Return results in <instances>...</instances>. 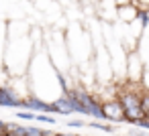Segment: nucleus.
I'll use <instances>...</instances> for the list:
<instances>
[{
  "mask_svg": "<svg viewBox=\"0 0 149 136\" xmlns=\"http://www.w3.org/2000/svg\"><path fill=\"white\" fill-rule=\"evenodd\" d=\"M114 4H116V8H118V6H127V4H133V0H114Z\"/></svg>",
  "mask_w": 149,
  "mask_h": 136,
  "instance_id": "obj_19",
  "label": "nucleus"
},
{
  "mask_svg": "<svg viewBox=\"0 0 149 136\" xmlns=\"http://www.w3.org/2000/svg\"><path fill=\"white\" fill-rule=\"evenodd\" d=\"M129 134H131V136H149V132H147V130H141V128H133Z\"/></svg>",
  "mask_w": 149,
  "mask_h": 136,
  "instance_id": "obj_18",
  "label": "nucleus"
},
{
  "mask_svg": "<svg viewBox=\"0 0 149 136\" xmlns=\"http://www.w3.org/2000/svg\"><path fill=\"white\" fill-rule=\"evenodd\" d=\"M133 4H135L137 8H143V10H147V8H149V0H133Z\"/></svg>",
  "mask_w": 149,
  "mask_h": 136,
  "instance_id": "obj_17",
  "label": "nucleus"
},
{
  "mask_svg": "<svg viewBox=\"0 0 149 136\" xmlns=\"http://www.w3.org/2000/svg\"><path fill=\"white\" fill-rule=\"evenodd\" d=\"M27 81H29V91L45 102H55L63 93L59 85V71L51 63L45 47L35 51L31 65L27 69Z\"/></svg>",
  "mask_w": 149,
  "mask_h": 136,
  "instance_id": "obj_2",
  "label": "nucleus"
},
{
  "mask_svg": "<svg viewBox=\"0 0 149 136\" xmlns=\"http://www.w3.org/2000/svg\"><path fill=\"white\" fill-rule=\"evenodd\" d=\"M76 136H82V134H76Z\"/></svg>",
  "mask_w": 149,
  "mask_h": 136,
  "instance_id": "obj_21",
  "label": "nucleus"
},
{
  "mask_svg": "<svg viewBox=\"0 0 149 136\" xmlns=\"http://www.w3.org/2000/svg\"><path fill=\"white\" fill-rule=\"evenodd\" d=\"M43 47L51 59V63L55 65V69L63 75L70 73V69L74 67L72 59H70V53H68V47H65V37L61 31H51V37H45L43 39Z\"/></svg>",
  "mask_w": 149,
  "mask_h": 136,
  "instance_id": "obj_4",
  "label": "nucleus"
},
{
  "mask_svg": "<svg viewBox=\"0 0 149 136\" xmlns=\"http://www.w3.org/2000/svg\"><path fill=\"white\" fill-rule=\"evenodd\" d=\"M116 19H118L120 23H125V25L133 23V21L137 19V6H135V4L118 6V8H116Z\"/></svg>",
  "mask_w": 149,
  "mask_h": 136,
  "instance_id": "obj_9",
  "label": "nucleus"
},
{
  "mask_svg": "<svg viewBox=\"0 0 149 136\" xmlns=\"http://www.w3.org/2000/svg\"><path fill=\"white\" fill-rule=\"evenodd\" d=\"M65 126H68V128H86V122L80 120V118H72V120L65 122Z\"/></svg>",
  "mask_w": 149,
  "mask_h": 136,
  "instance_id": "obj_15",
  "label": "nucleus"
},
{
  "mask_svg": "<svg viewBox=\"0 0 149 136\" xmlns=\"http://www.w3.org/2000/svg\"><path fill=\"white\" fill-rule=\"evenodd\" d=\"M141 87L149 91V67H145V71H143V77H141Z\"/></svg>",
  "mask_w": 149,
  "mask_h": 136,
  "instance_id": "obj_16",
  "label": "nucleus"
},
{
  "mask_svg": "<svg viewBox=\"0 0 149 136\" xmlns=\"http://www.w3.org/2000/svg\"><path fill=\"white\" fill-rule=\"evenodd\" d=\"M143 71H145V65H143L139 53H137V51H129V53H127V67H125V77H127V81L141 85Z\"/></svg>",
  "mask_w": 149,
  "mask_h": 136,
  "instance_id": "obj_6",
  "label": "nucleus"
},
{
  "mask_svg": "<svg viewBox=\"0 0 149 136\" xmlns=\"http://www.w3.org/2000/svg\"><path fill=\"white\" fill-rule=\"evenodd\" d=\"M63 37H65V47H68V53H70L74 67H80V65H86L92 61L94 41H92V35L82 25L72 23L70 29L63 33Z\"/></svg>",
  "mask_w": 149,
  "mask_h": 136,
  "instance_id": "obj_3",
  "label": "nucleus"
},
{
  "mask_svg": "<svg viewBox=\"0 0 149 136\" xmlns=\"http://www.w3.org/2000/svg\"><path fill=\"white\" fill-rule=\"evenodd\" d=\"M35 120L37 122H45V124H57V118L53 116V114H35Z\"/></svg>",
  "mask_w": 149,
  "mask_h": 136,
  "instance_id": "obj_13",
  "label": "nucleus"
},
{
  "mask_svg": "<svg viewBox=\"0 0 149 136\" xmlns=\"http://www.w3.org/2000/svg\"><path fill=\"white\" fill-rule=\"evenodd\" d=\"M102 112H104V120H108V122H114V124L125 122V110H123V106L116 98L104 100L102 102Z\"/></svg>",
  "mask_w": 149,
  "mask_h": 136,
  "instance_id": "obj_7",
  "label": "nucleus"
},
{
  "mask_svg": "<svg viewBox=\"0 0 149 136\" xmlns=\"http://www.w3.org/2000/svg\"><path fill=\"white\" fill-rule=\"evenodd\" d=\"M4 47H6V23H0V67L4 59Z\"/></svg>",
  "mask_w": 149,
  "mask_h": 136,
  "instance_id": "obj_11",
  "label": "nucleus"
},
{
  "mask_svg": "<svg viewBox=\"0 0 149 136\" xmlns=\"http://www.w3.org/2000/svg\"><path fill=\"white\" fill-rule=\"evenodd\" d=\"M33 55H35V45H33V37H31V27L25 23H8L4 59H2L4 71L10 77L27 75Z\"/></svg>",
  "mask_w": 149,
  "mask_h": 136,
  "instance_id": "obj_1",
  "label": "nucleus"
},
{
  "mask_svg": "<svg viewBox=\"0 0 149 136\" xmlns=\"http://www.w3.org/2000/svg\"><path fill=\"white\" fill-rule=\"evenodd\" d=\"M17 118L25 120V122H31V120H35V114L29 112V110H17Z\"/></svg>",
  "mask_w": 149,
  "mask_h": 136,
  "instance_id": "obj_14",
  "label": "nucleus"
},
{
  "mask_svg": "<svg viewBox=\"0 0 149 136\" xmlns=\"http://www.w3.org/2000/svg\"><path fill=\"white\" fill-rule=\"evenodd\" d=\"M74 91V95L80 100V104L84 106L86 110V116L92 118V120H104V112H102V102L98 100V95H94L90 89H86L84 85H76V87H70Z\"/></svg>",
  "mask_w": 149,
  "mask_h": 136,
  "instance_id": "obj_5",
  "label": "nucleus"
},
{
  "mask_svg": "<svg viewBox=\"0 0 149 136\" xmlns=\"http://www.w3.org/2000/svg\"><path fill=\"white\" fill-rule=\"evenodd\" d=\"M141 110H143V116L149 118V91L147 89H141Z\"/></svg>",
  "mask_w": 149,
  "mask_h": 136,
  "instance_id": "obj_12",
  "label": "nucleus"
},
{
  "mask_svg": "<svg viewBox=\"0 0 149 136\" xmlns=\"http://www.w3.org/2000/svg\"><path fill=\"white\" fill-rule=\"evenodd\" d=\"M57 136H76V134H70V132H57Z\"/></svg>",
  "mask_w": 149,
  "mask_h": 136,
  "instance_id": "obj_20",
  "label": "nucleus"
},
{
  "mask_svg": "<svg viewBox=\"0 0 149 136\" xmlns=\"http://www.w3.org/2000/svg\"><path fill=\"white\" fill-rule=\"evenodd\" d=\"M21 98L19 93L6 85V87H0V108H13V110H21Z\"/></svg>",
  "mask_w": 149,
  "mask_h": 136,
  "instance_id": "obj_8",
  "label": "nucleus"
},
{
  "mask_svg": "<svg viewBox=\"0 0 149 136\" xmlns=\"http://www.w3.org/2000/svg\"><path fill=\"white\" fill-rule=\"evenodd\" d=\"M86 126L88 128H94V130H100V132H108V134L116 132V128L112 124H104V122H86Z\"/></svg>",
  "mask_w": 149,
  "mask_h": 136,
  "instance_id": "obj_10",
  "label": "nucleus"
}]
</instances>
